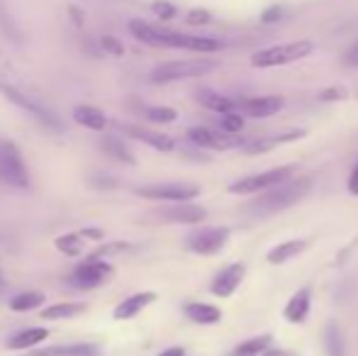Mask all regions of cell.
Listing matches in <instances>:
<instances>
[{
  "instance_id": "35",
  "label": "cell",
  "mask_w": 358,
  "mask_h": 356,
  "mask_svg": "<svg viewBox=\"0 0 358 356\" xmlns=\"http://www.w3.org/2000/svg\"><path fill=\"white\" fill-rule=\"evenodd\" d=\"M90 185H95V188H117V183H115V178H108V176H95L90 178Z\"/></svg>"
},
{
  "instance_id": "36",
  "label": "cell",
  "mask_w": 358,
  "mask_h": 356,
  "mask_svg": "<svg viewBox=\"0 0 358 356\" xmlns=\"http://www.w3.org/2000/svg\"><path fill=\"white\" fill-rule=\"evenodd\" d=\"M154 10H156V13H159V15H161V17H164V20L173 17V13H176V10L171 8V5H166V3H156V5H154Z\"/></svg>"
},
{
  "instance_id": "2",
  "label": "cell",
  "mask_w": 358,
  "mask_h": 356,
  "mask_svg": "<svg viewBox=\"0 0 358 356\" xmlns=\"http://www.w3.org/2000/svg\"><path fill=\"white\" fill-rule=\"evenodd\" d=\"M129 32L144 44L151 47H171V49H188V52H217L222 49V42H217L213 37H198V34H183V32H173V29L166 27H156L149 24L144 20H132L129 22Z\"/></svg>"
},
{
  "instance_id": "40",
  "label": "cell",
  "mask_w": 358,
  "mask_h": 356,
  "mask_svg": "<svg viewBox=\"0 0 358 356\" xmlns=\"http://www.w3.org/2000/svg\"><path fill=\"white\" fill-rule=\"evenodd\" d=\"M159 356H188V354H185L180 347H171V349H166V352H161Z\"/></svg>"
},
{
  "instance_id": "16",
  "label": "cell",
  "mask_w": 358,
  "mask_h": 356,
  "mask_svg": "<svg viewBox=\"0 0 358 356\" xmlns=\"http://www.w3.org/2000/svg\"><path fill=\"white\" fill-rule=\"evenodd\" d=\"M154 300H156V293H151V290L134 293V295H129V298H124L122 303L115 308L113 318L115 320H132V318H137V315L142 313L144 308H149Z\"/></svg>"
},
{
  "instance_id": "21",
  "label": "cell",
  "mask_w": 358,
  "mask_h": 356,
  "mask_svg": "<svg viewBox=\"0 0 358 356\" xmlns=\"http://www.w3.org/2000/svg\"><path fill=\"white\" fill-rule=\"evenodd\" d=\"M32 356H98L93 344H57V347L32 349Z\"/></svg>"
},
{
  "instance_id": "38",
  "label": "cell",
  "mask_w": 358,
  "mask_h": 356,
  "mask_svg": "<svg viewBox=\"0 0 358 356\" xmlns=\"http://www.w3.org/2000/svg\"><path fill=\"white\" fill-rule=\"evenodd\" d=\"M349 190L354 195H358V166L354 169V171H351V176H349Z\"/></svg>"
},
{
  "instance_id": "17",
  "label": "cell",
  "mask_w": 358,
  "mask_h": 356,
  "mask_svg": "<svg viewBox=\"0 0 358 356\" xmlns=\"http://www.w3.org/2000/svg\"><path fill=\"white\" fill-rule=\"evenodd\" d=\"M310 305H312V290L310 288H300L297 293H292V298L285 305V320L287 322H305L307 315H310Z\"/></svg>"
},
{
  "instance_id": "23",
  "label": "cell",
  "mask_w": 358,
  "mask_h": 356,
  "mask_svg": "<svg viewBox=\"0 0 358 356\" xmlns=\"http://www.w3.org/2000/svg\"><path fill=\"white\" fill-rule=\"evenodd\" d=\"M47 337H49V329L47 327H29V329H22V332L15 334V337L10 339L8 349H13V352H22V349H34L37 344H42Z\"/></svg>"
},
{
  "instance_id": "24",
  "label": "cell",
  "mask_w": 358,
  "mask_h": 356,
  "mask_svg": "<svg viewBox=\"0 0 358 356\" xmlns=\"http://www.w3.org/2000/svg\"><path fill=\"white\" fill-rule=\"evenodd\" d=\"M305 132H287V134H278V137H268V139H261V142H251L244 147L246 154L256 157V154H264V152H271L275 144H283V142H292V139H300Z\"/></svg>"
},
{
  "instance_id": "25",
  "label": "cell",
  "mask_w": 358,
  "mask_h": 356,
  "mask_svg": "<svg viewBox=\"0 0 358 356\" xmlns=\"http://www.w3.org/2000/svg\"><path fill=\"white\" fill-rule=\"evenodd\" d=\"M85 313V303H59L42 310V320H69Z\"/></svg>"
},
{
  "instance_id": "33",
  "label": "cell",
  "mask_w": 358,
  "mask_h": 356,
  "mask_svg": "<svg viewBox=\"0 0 358 356\" xmlns=\"http://www.w3.org/2000/svg\"><path fill=\"white\" fill-rule=\"evenodd\" d=\"M100 47H103L108 54H113V57H122V54H124L122 42H120V39H115V37H110V34L100 37Z\"/></svg>"
},
{
  "instance_id": "20",
  "label": "cell",
  "mask_w": 358,
  "mask_h": 356,
  "mask_svg": "<svg viewBox=\"0 0 358 356\" xmlns=\"http://www.w3.org/2000/svg\"><path fill=\"white\" fill-rule=\"evenodd\" d=\"M183 313L195 325H217L222 320V310L208 303H188L183 308Z\"/></svg>"
},
{
  "instance_id": "11",
  "label": "cell",
  "mask_w": 358,
  "mask_h": 356,
  "mask_svg": "<svg viewBox=\"0 0 358 356\" xmlns=\"http://www.w3.org/2000/svg\"><path fill=\"white\" fill-rule=\"evenodd\" d=\"M185 134H188V139L195 147L210 149V152H227V149L236 147V144H244L234 134H227L222 129H210V127H190Z\"/></svg>"
},
{
  "instance_id": "31",
  "label": "cell",
  "mask_w": 358,
  "mask_h": 356,
  "mask_svg": "<svg viewBox=\"0 0 358 356\" xmlns=\"http://www.w3.org/2000/svg\"><path fill=\"white\" fill-rule=\"evenodd\" d=\"M144 118L151 120V122H173L178 118L173 108H161V105H151V108H144Z\"/></svg>"
},
{
  "instance_id": "15",
  "label": "cell",
  "mask_w": 358,
  "mask_h": 356,
  "mask_svg": "<svg viewBox=\"0 0 358 356\" xmlns=\"http://www.w3.org/2000/svg\"><path fill=\"white\" fill-rule=\"evenodd\" d=\"M244 276H246V266H244V264H229V266L222 269L220 273H217L215 278H213V283H210V290H213V295H217V298H229V295L241 285Z\"/></svg>"
},
{
  "instance_id": "34",
  "label": "cell",
  "mask_w": 358,
  "mask_h": 356,
  "mask_svg": "<svg viewBox=\"0 0 358 356\" xmlns=\"http://www.w3.org/2000/svg\"><path fill=\"white\" fill-rule=\"evenodd\" d=\"M341 62H344V66H349V69H358V42L346 49V54H344Z\"/></svg>"
},
{
  "instance_id": "42",
  "label": "cell",
  "mask_w": 358,
  "mask_h": 356,
  "mask_svg": "<svg viewBox=\"0 0 358 356\" xmlns=\"http://www.w3.org/2000/svg\"><path fill=\"white\" fill-rule=\"evenodd\" d=\"M264 356H292V354L280 352V349H271V352H264Z\"/></svg>"
},
{
  "instance_id": "19",
  "label": "cell",
  "mask_w": 358,
  "mask_h": 356,
  "mask_svg": "<svg viewBox=\"0 0 358 356\" xmlns=\"http://www.w3.org/2000/svg\"><path fill=\"white\" fill-rule=\"evenodd\" d=\"M195 98H198V103L203 105V108L213 110V113H220V115L234 113L236 105H239V103H234L231 98L215 93V90H210V88H200L198 93H195Z\"/></svg>"
},
{
  "instance_id": "28",
  "label": "cell",
  "mask_w": 358,
  "mask_h": 356,
  "mask_svg": "<svg viewBox=\"0 0 358 356\" xmlns=\"http://www.w3.org/2000/svg\"><path fill=\"white\" fill-rule=\"evenodd\" d=\"M324 347L329 356H346L344 337H341V329L334 322H329L324 329Z\"/></svg>"
},
{
  "instance_id": "1",
  "label": "cell",
  "mask_w": 358,
  "mask_h": 356,
  "mask_svg": "<svg viewBox=\"0 0 358 356\" xmlns=\"http://www.w3.org/2000/svg\"><path fill=\"white\" fill-rule=\"evenodd\" d=\"M0 93L10 100L13 105H17L20 110L29 113L32 118H37L42 124H47L49 129H57L62 132L64 124H62V118L52 110V105L44 103V98L37 93L8 62L3 59L0 54Z\"/></svg>"
},
{
  "instance_id": "39",
  "label": "cell",
  "mask_w": 358,
  "mask_h": 356,
  "mask_svg": "<svg viewBox=\"0 0 358 356\" xmlns=\"http://www.w3.org/2000/svg\"><path fill=\"white\" fill-rule=\"evenodd\" d=\"M188 20H190V22H195V24H198V22H208V13H190Z\"/></svg>"
},
{
  "instance_id": "8",
  "label": "cell",
  "mask_w": 358,
  "mask_h": 356,
  "mask_svg": "<svg viewBox=\"0 0 358 356\" xmlns=\"http://www.w3.org/2000/svg\"><path fill=\"white\" fill-rule=\"evenodd\" d=\"M110 276H113V264L103 262V259L93 254V257H88L83 264H78V266L71 271L69 285H73V288H78V290H90V288L103 285Z\"/></svg>"
},
{
  "instance_id": "7",
  "label": "cell",
  "mask_w": 358,
  "mask_h": 356,
  "mask_svg": "<svg viewBox=\"0 0 358 356\" xmlns=\"http://www.w3.org/2000/svg\"><path fill=\"white\" fill-rule=\"evenodd\" d=\"M292 176H295V166H278V169H271V171L254 173V176L234 180V183L229 185V193H234V195L261 193V190H268V188H273V185L285 183V180H290Z\"/></svg>"
},
{
  "instance_id": "14",
  "label": "cell",
  "mask_w": 358,
  "mask_h": 356,
  "mask_svg": "<svg viewBox=\"0 0 358 356\" xmlns=\"http://www.w3.org/2000/svg\"><path fill=\"white\" fill-rule=\"evenodd\" d=\"M120 129H122L127 137L137 139V142L146 144V147L156 149V152H173L176 149V142L169 137V134L164 132H156V129H149V127H139V124H120Z\"/></svg>"
},
{
  "instance_id": "18",
  "label": "cell",
  "mask_w": 358,
  "mask_h": 356,
  "mask_svg": "<svg viewBox=\"0 0 358 356\" xmlns=\"http://www.w3.org/2000/svg\"><path fill=\"white\" fill-rule=\"evenodd\" d=\"M73 120L85 129H93V132H103L108 127V118L100 108H93V105H78L73 110Z\"/></svg>"
},
{
  "instance_id": "22",
  "label": "cell",
  "mask_w": 358,
  "mask_h": 356,
  "mask_svg": "<svg viewBox=\"0 0 358 356\" xmlns=\"http://www.w3.org/2000/svg\"><path fill=\"white\" fill-rule=\"evenodd\" d=\"M307 247H310V242H307V239H287V242H280V244H275V247L271 249L268 262L271 264H285V262H290V259H295L297 254L305 252Z\"/></svg>"
},
{
  "instance_id": "6",
  "label": "cell",
  "mask_w": 358,
  "mask_h": 356,
  "mask_svg": "<svg viewBox=\"0 0 358 356\" xmlns=\"http://www.w3.org/2000/svg\"><path fill=\"white\" fill-rule=\"evenodd\" d=\"M215 62H205V59H190V62H166L151 71V83H173V81H185V78H198L205 73L215 71Z\"/></svg>"
},
{
  "instance_id": "10",
  "label": "cell",
  "mask_w": 358,
  "mask_h": 356,
  "mask_svg": "<svg viewBox=\"0 0 358 356\" xmlns=\"http://www.w3.org/2000/svg\"><path fill=\"white\" fill-rule=\"evenodd\" d=\"M229 242V227H200L193 234H188L185 239V249H190L193 254H217L224 249V244Z\"/></svg>"
},
{
  "instance_id": "26",
  "label": "cell",
  "mask_w": 358,
  "mask_h": 356,
  "mask_svg": "<svg viewBox=\"0 0 358 356\" xmlns=\"http://www.w3.org/2000/svg\"><path fill=\"white\" fill-rule=\"evenodd\" d=\"M42 303H44V293H39V290H27V293L15 295L8 303V308L13 310V313H29V310L39 308Z\"/></svg>"
},
{
  "instance_id": "9",
  "label": "cell",
  "mask_w": 358,
  "mask_h": 356,
  "mask_svg": "<svg viewBox=\"0 0 358 356\" xmlns=\"http://www.w3.org/2000/svg\"><path fill=\"white\" fill-rule=\"evenodd\" d=\"M137 195L146 200H161V203H185L200 195V188L193 183H154L137 188Z\"/></svg>"
},
{
  "instance_id": "43",
  "label": "cell",
  "mask_w": 358,
  "mask_h": 356,
  "mask_svg": "<svg viewBox=\"0 0 358 356\" xmlns=\"http://www.w3.org/2000/svg\"><path fill=\"white\" fill-rule=\"evenodd\" d=\"M3 285H5V280H3V273H0V288H3Z\"/></svg>"
},
{
  "instance_id": "12",
  "label": "cell",
  "mask_w": 358,
  "mask_h": 356,
  "mask_svg": "<svg viewBox=\"0 0 358 356\" xmlns=\"http://www.w3.org/2000/svg\"><path fill=\"white\" fill-rule=\"evenodd\" d=\"M156 218L166 220V222H176V225H198V222H205L208 218V210L203 205H195L190 200L185 203H171L166 208L156 210Z\"/></svg>"
},
{
  "instance_id": "13",
  "label": "cell",
  "mask_w": 358,
  "mask_h": 356,
  "mask_svg": "<svg viewBox=\"0 0 358 356\" xmlns=\"http://www.w3.org/2000/svg\"><path fill=\"white\" fill-rule=\"evenodd\" d=\"M285 105V100L280 95H261V98H246V100H239L236 110L246 118H256V120H264V118H271V115L280 113Z\"/></svg>"
},
{
  "instance_id": "5",
  "label": "cell",
  "mask_w": 358,
  "mask_h": 356,
  "mask_svg": "<svg viewBox=\"0 0 358 356\" xmlns=\"http://www.w3.org/2000/svg\"><path fill=\"white\" fill-rule=\"evenodd\" d=\"M0 183L13 188H29V171L24 157L10 139L0 137Z\"/></svg>"
},
{
  "instance_id": "30",
  "label": "cell",
  "mask_w": 358,
  "mask_h": 356,
  "mask_svg": "<svg viewBox=\"0 0 358 356\" xmlns=\"http://www.w3.org/2000/svg\"><path fill=\"white\" fill-rule=\"evenodd\" d=\"M80 239H83V234H62V237L54 239V247L62 254H66V257H78L83 252V242Z\"/></svg>"
},
{
  "instance_id": "37",
  "label": "cell",
  "mask_w": 358,
  "mask_h": 356,
  "mask_svg": "<svg viewBox=\"0 0 358 356\" xmlns=\"http://www.w3.org/2000/svg\"><path fill=\"white\" fill-rule=\"evenodd\" d=\"M334 98H344V90L341 88H329L322 93V100H334Z\"/></svg>"
},
{
  "instance_id": "32",
  "label": "cell",
  "mask_w": 358,
  "mask_h": 356,
  "mask_svg": "<svg viewBox=\"0 0 358 356\" xmlns=\"http://www.w3.org/2000/svg\"><path fill=\"white\" fill-rule=\"evenodd\" d=\"M241 127H244V118H241L239 110H234V113L222 115V120H220V129H222V132H227V134H236V132H241Z\"/></svg>"
},
{
  "instance_id": "29",
  "label": "cell",
  "mask_w": 358,
  "mask_h": 356,
  "mask_svg": "<svg viewBox=\"0 0 358 356\" xmlns=\"http://www.w3.org/2000/svg\"><path fill=\"white\" fill-rule=\"evenodd\" d=\"M103 149L110 154V157H115L117 162L122 164H134V154L127 149V144L122 142V139L117 137H105L103 139Z\"/></svg>"
},
{
  "instance_id": "27",
  "label": "cell",
  "mask_w": 358,
  "mask_h": 356,
  "mask_svg": "<svg viewBox=\"0 0 358 356\" xmlns=\"http://www.w3.org/2000/svg\"><path fill=\"white\" fill-rule=\"evenodd\" d=\"M271 337L268 334H261V337H251L246 342H241L239 347L231 352V356H264V352L268 349Z\"/></svg>"
},
{
  "instance_id": "41",
  "label": "cell",
  "mask_w": 358,
  "mask_h": 356,
  "mask_svg": "<svg viewBox=\"0 0 358 356\" xmlns=\"http://www.w3.org/2000/svg\"><path fill=\"white\" fill-rule=\"evenodd\" d=\"M80 234H83V237H88V239H100V237H103V232H100V229H83V232H80Z\"/></svg>"
},
{
  "instance_id": "3",
  "label": "cell",
  "mask_w": 358,
  "mask_h": 356,
  "mask_svg": "<svg viewBox=\"0 0 358 356\" xmlns=\"http://www.w3.org/2000/svg\"><path fill=\"white\" fill-rule=\"evenodd\" d=\"M312 183L307 178H300V180H285L280 185H273V188L264 190L254 203L246 208V213L251 218H268V215H275V213H283V210L292 208L295 203H300L307 193H310Z\"/></svg>"
},
{
  "instance_id": "4",
  "label": "cell",
  "mask_w": 358,
  "mask_h": 356,
  "mask_svg": "<svg viewBox=\"0 0 358 356\" xmlns=\"http://www.w3.org/2000/svg\"><path fill=\"white\" fill-rule=\"evenodd\" d=\"M315 52V42L310 39H297V42L275 44V47L261 49L251 57V64L256 69H271V66H285V64L300 62V59L310 57Z\"/></svg>"
}]
</instances>
